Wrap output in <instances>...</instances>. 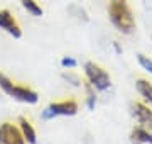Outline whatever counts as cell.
I'll use <instances>...</instances> for the list:
<instances>
[{
  "mask_svg": "<svg viewBox=\"0 0 152 144\" xmlns=\"http://www.w3.org/2000/svg\"><path fill=\"white\" fill-rule=\"evenodd\" d=\"M110 21L120 32L130 34L135 29V21L132 17V12L125 0H112L108 5Z\"/></svg>",
  "mask_w": 152,
  "mask_h": 144,
  "instance_id": "1",
  "label": "cell"
},
{
  "mask_svg": "<svg viewBox=\"0 0 152 144\" xmlns=\"http://www.w3.org/2000/svg\"><path fill=\"white\" fill-rule=\"evenodd\" d=\"M0 88L4 90L7 95H10L12 98L19 100V102H24V104H36L39 100V95L34 90L27 88V87L14 85L4 73H0Z\"/></svg>",
  "mask_w": 152,
  "mask_h": 144,
  "instance_id": "2",
  "label": "cell"
},
{
  "mask_svg": "<svg viewBox=\"0 0 152 144\" xmlns=\"http://www.w3.org/2000/svg\"><path fill=\"white\" fill-rule=\"evenodd\" d=\"M85 73H86L88 80H90V85H93L96 90H107L110 87V75L105 71L103 68H100L95 63H86L85 65Z\"/></svg>",
  "mask_w": 152,
  "mask_h": 144,
  "instance_id": "3",
  "label": "cell"
},
{
  "mask_svg": "<svg viewBox=\"0 0 152 144\" xmlns=\"http://www.w3.org/2000/svg\"><path fill=\"white\" fill-rule=\"evenodd\" d=\"M78 112V104L75 100H66V102H54L49 104L42 112V119H53L56 115H75Z\"/></svg>",
  "mask_w": 152,
  "mask_h": 144,
  "instance_id": "4",
  "label": "cell"
},
{
  "mask_svg": "<svg viewBox=\"0 0 152 144\" xmlns=\"http://www.w3.org/2000/svg\"><path fill=\"white\" fill-rule=\"evenodd\" d=\"M0 144H26L20 129H17L12 122H4L0 126Z\"/></svg>",
  "mask_w": 152,
  "mask_h": 144,
  "instance_id": "5",
  "label": "cell"
},
{
  "mask_svg": "<svg viewBox=\"0 0 152 144\" xmlns=\"http://www.w3.org/2000/svg\"><path fill=\"white\" fill-rule=\"evenodd\" d=\"M0 29L7 31L15 39H19L22 36V31L19 27V24L15 22V19L12 17V14L9 10H0Z\"/></svg>",
  "mask_w": 152,
  "mask_h": 144,
  "instance_id": "6",
  "label": "cell"
},
{
  "mask_svg": "<svg viewBox=\"0 0 152 144\" xmlns=\"http://www.w3.org/2000/svg\"><path fill=\"white\" fill-rule=\"evenodd\" d=\"M132 112H134V115H135V119L139 120V124L142 127L152 131V110L149 107L142 105V104H134Z\"/></svg>",
  "mask_w": 152,
  "mask_h": 144,
  "instance_id": "7",
  "label": "cell"
},
{
  "mask_svg": "<svg viewBox=\"0 0 152 144\" xmlns=\"http://www.w3.org/2000/svg\"><path fill=\"white\" fill-rule=\"evenodd\" d=\"M19 126H20V132H22V136H24V139H26L29 144L37 143L36 131H34V127L31 126V122H29L26 117H20V119H19Z\"/></svg>",
  "mask_w": 152,
  "mask_h": 144,
  "instance_id": "8",
  "label": "cell"
},
{
  "mask_svg": "<svg viewBox=\"0 0 152 144\" xmlns=\"http://www.w3.org/2000/svg\"><path fill=\"white\" fill-rule=\"evenodd\" d=\"M134 144H152V134L145 127H135L130 134Z\"/></svg>",
  "mask_w": 152,
  "mask_h": 144,
  "instance_id": "9",
  "label": "cell"
},
{
  "mask_svg": "<svg viewBox=\"0 0 152 144\" xmlns=\"http://www.w3.org/2000/svg\"><path fill=\"white\" fill-rule=\"evenodd\" d=\"M137 90H139V93L144 97L145 100H149L152 104V85L145 80H137Z\"/></svg>",
  "mask_w": 152,
  "mask_h": 144,
  "instance_id": "10",
  "label": "cell"
},
{
  "mask_svg": "<svg viewBox=\"0 0 152 144\" xmlns=\"http://www.w3.org/2000/svg\"><path fill=\"white\" fill-rule=\"evenodd\" d=\"M20 4H22V7H24L26 10L31 12V14L36 15V17H41L44 14L42 9H41V5H39L37 2H34V0H20Z\"/></svg>",
  "mask_w": 152,
  "mask_h": 144,
  "instance_id": "11",
  "label": "cell"
},
{
  "mask_svg": "<svg viewBox=\"0 0 152 144\" xmlns=\"http://www.w3.org/2000/svg\"><path fill=\"white\" fill-rule=\"evenodd\" d=\"M137 60H139V63H140V66L144 68V70L152 73V60H149V58L144 56V54H137Z\"/></svg>",
  "mask_w": 152,
  "mask_h": 144,
  "instance_id": "12",
  "label": "cell"
},
{
  "mask_svg": "<svg viewBox=\"0 0 152 144\" xmlns=\"http://www.w3.org/2000/svg\"><path fill=\"white\" fill-rule=\"evenodd\" d=\"M78 63H76V60H73V58H63L61 60V66L63 68H75Z\"/></svg>",
  "mask_w": 152,
  "mask_h": 144,
  "instance_id": "13",
  "label": "cell"
},
{
  "mask_svg": "<svg viewBox=\"0 0 152 144\" xmlns=\"http://www.w3.org/2000/svg\"><path fill=\"white\" fill-rule=\"evenodd\" d=\"M86 90H88V107L93 109L95 107V93H93V90L90 85H86Z\"/></svg>",
  "mask_w": 152,
  "mask_h": 144,
  "instance_id": "14",
  "label": "cell"
}]
</instances>
